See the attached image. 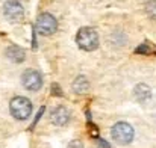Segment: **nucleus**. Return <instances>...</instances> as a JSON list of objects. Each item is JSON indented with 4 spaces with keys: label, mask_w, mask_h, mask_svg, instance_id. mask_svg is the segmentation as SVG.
I'll return each mask as SVG.
<instances>
[{
    "label": "nucleus",
    "mask_w": 156,
    "mask_h": 148,
    "mask_svg": "<svg viewBox=\"0 0 156 148\" xmlns=\"http://www.w3.org/2000/svg\"><path fill=\"white\" fill-rule=\"evenodd\" d=\"M70 116H71L70 115V110L65 106H58L56 109H53L52 113H50V121H52V124H55V126L62 127V126H67L68 124Z\"/></svg>",
    "instance_id": "7"
},
{
    "label": "nucleus",
    "mask_w": 156,
    "mask_h": 148,
    "mask_svg": "<svg viewBox=\"0 0 156 148\" xmlns=\"http://www.w3.org/2000/svg\"><path fill=\"white\" fill-rule=\"evenodd\" d=\"M68 148H83V144L80 141H71L68 144Z\"/></svg>",
    "instance_id": "12"
},
{
    "label": "nucleus",
    "mask_w": 156,
    "mask_h": 148,
    "mask_svg": "<svg viewBox=\"0 0 156 148\" xmlns=\"http://www.w3.org/2000/svg\"><path fill=\"white\" fill-rule=\"evenodd\" d=\"M6 56L9 57V60L15 62V64H20L24 60L26 57V51L21 49L20 46H9L6 50Z\"/></svg>",
    "instance_id": "8"
},
{
    "label": "nucleus",
    "mask_w": 156,
    "mask_h": 148,
    "mask_svg": "<svg viewBox=\"0 0 156 148\" xmlns=\"http://www.w3.org/2000/svg\"><path fill=\"white\" fill-rule=\"evenodd\" d=\"M111 135H112V139L117 142V144H121V145H126V144H130L132 139H133V127L127 122H117L112 130H111Z\"/></svg>",
    "instance_id": "3"
},
{
    "label": "nucleus",
    "mask_w": 156,
    "mask_h": 148,
    "mask_svg": "<svg viewBox=\"0 0 156 148\" xmlns=\"http://www.w3.org/2000/svg\"><path fill=\"white\" fill-rule=\"evenodd\" d=\"M146 12L152 20H156V0H149L146 3Z\"/></svg>",
    "instance_id": "11"
},
{
    "label": "nucleus",
    "mask_w": 156,
    "mask_h": 148,
    "mask_svg": "<svg viewBox=\"0 0 156 148\" xmlns=\"http://www.w3.org/2000/svg\"><path fill=\"white\" fill-rule=\"evenodd\" d=\"M71 88H73V91H74L76 94H85V92L88 91V88H90V83H88L87 77H83V76H79V77H77V79L73 82Z\"/></svg>",
    "instance_id": "9"
},
{
    "label": "nucleus",
    "mask_w": 156,
    "mask_h": 148,
    "mask_svg": "<svg viewBox=\"0 0 156 148\" xmlns=\"http://www.w3.org/2000/svg\"><path fill=\"white\" fill-rule=\"evenodd\" d=\"M76 43L82 50L93 51L99 47V33L93 27H82L76 35Z\"/></svg>",
    "instance_id": "1"
},
{
    "label": "nucleus",
    "mask_w": 156,
    "mask_h": 148,
    "mask_svg": "<svg viewBox=\"0 0 156 148\" xmlns=\"http://www.w3.org/2000/svg\"><path fill=\"white\" fill-rule=\"evenodd\" d=\"M3 12L11 23H21L24 18V9L17 0H8L3 6Z\"/></svg>",
    "instance_id": "5"
},
{
    "label": "nucleus",
    "mask_w": 156,
    "mask_h": 148,
    "mask_svg": "<svg viewBox=\"0 0 156 148\" xmlns=\"http://www.w3.org/2000/svg\"><path fill=\"white\" fill-rule=\"evenodd\" d=\"M21 83L29 91H38L43 86V76L37 70H26L21 76Z\"/></svg>",
    "instance_id": "6"
},
{
    "label": "nucleus",
    "mask_w": 156,
    "mask_h": 148,
    "mask_svg": "<svg viewBox=\"0 0 156 148\" xmlns=\"http://www.w3.org/2000/svg\"><path fill=\"white\" fill-rule=\"evenodd\" d=\"M56 29H58V21H56V18L53 17L52 14L43 12L41 15H38V18H37V30L41 35H44V36L52 35V33L56 32Z\"/></svg>",
    "instance_id": "4"
},
{
    "label": "nucleus",
    "mask_w": 156,
    "mask_h": 148,
    "mask_svg": "<svg viewBox=\"0 0 156 148\" xmlns=\"http://www.w3.org/2000/svg\"><path fill=\"white\" fill-rule=\"evenodd\" d=\"M135 97H136L138 101H146V100H149L152 97V89H150L147 85L140 83V85H136V88H135Z\"/></svg>",
    "instance_id": "10"
},
{
    "label": "nucleus",
    "mask_w": 156,
    "mask_h": 148,
    "mask_svg": "<svg viewBox=\"0 0 156 148\" xmlns=\"http://www.w3.org/2000/svg\"><path fill=\"white\" fill-rule=\"evenodd\" d=\"M9 110L15 119L24 121L32 113V103L26 97H14L9 103Z\"/></svg>",
    "instance_id": "2"
}]
</instances>
